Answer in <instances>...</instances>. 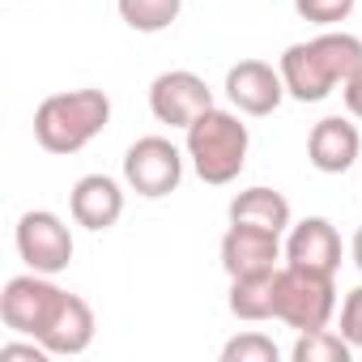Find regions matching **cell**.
Here are the masks:
<instances>
[{
  "instance_id": "6da1fadb",
  "label": "cell",
  "mask_w": 362,
  "mask_h": 362,
  "mask_svg": "<svg viewBox=\"0 0 362 362\" xmlns=\"http://www.w3.org/2000/svg\"><path fill=\"white\" fill-rule=\"evenodd\" d=\"M0 320L18 337H35L43 341L52 354L73 358L86 354L94 341V311L81 294L60 290L47 273H22L5 281L0 294Z\"/></svg>"
},
{
  "instance_id": "7a4b0ae2",
  "label": "cell",
  "mask_w": 362,
  "mask_h": 362,
  "mask_svg": "<svg viewBox=\"0 0 362 362\" xmlns=\"http://www.w3.org/2000/svg\"><path fill=\"white\" fill-rule=\"evenodd\" d=\"M277 69L294 103H324L362 69V39L345 30H324L307 43H290Z\"/></svg>"
},
{
  "instance_id": "3957f363",
  "label": "cell",
  "mask_w": 362,
  "mask_h": 362,
  "mask_svg": "<svg viewBox=\"0 0 362 362\" xmlns=\"http://www.w3.org/2000/svg\"><path fill=\"white\" fill-rule=\"evenodd\" d=\"M247 145H252L247 124L222 107H209L205 115H197L184 128V153H188L192 170L201 175V184H209V188H226L243 175Z\"/></svg>"
},
{
  "instance_id": "277c9868",
  "label": "cell",
  "mask_w": 362,
  "mask_h": 362,
  "mask_svg": "<svg viewBox=\"0 0 362 362\" xmlns=\"http://www.w3.org/2000/svg\"><path fill=\"white\" fill-rule=\"evenodd\" d=\"M111 124V98L103 90H64L39 103L35 111V141L47 153H81L103 128Z\"/></svg>"
},
{
  "instance_id": "5b68a950",
  "label": "cell",
  "mask_w": 362,
  "mask_h": 362,
  "mask_svg": "<svg viewBox=\"0 0 362 362\" xmlns=\"http://www.w3.org/2000/svg\"><path fill=\"white\" fill-rule=\"evenodd\" d=\"M332 315H337L332 273H320V269L286 260L277 269V315L273 320L290 324L294 332H311V328H328Z\"/></svg>"
},
{
  "instance_id": "8992f818",
  "label": "cell",
  "mask_w": 362,
  "mask_h": 362,
  "mask_svg": "<svg viewBox=\"0 0 362 362\" xmlns=\"http://www.w3.org/2000/svg\"><path fill=\"white\" fill-rule=\"evenodd\" d=\"M184 158L188 153H179V145L166 136H136L124 153V184L145 201L170 197L184 184Z\"/></svg>"
},
{
  "instance_id": "52a82bcc",
  "label": "cell",
  "mask_w": 362,
  "mask_h": 362,
  "mask_svg": "<svg viewBox=\"0 0 362 362\" xmlns=\"http://www.w3.org/2000/svg\"><path fill=\"white\" fill-rule=\"evenodd\" d=\"M13 243H18V256L26 260V269L47 273V277L64 273L69 260H73V230L52 209L22 214L18 218V230H13Z\"/></svg>"
},
{
  "instance_id": "ba28073f",
  "label": "cell",
  "mask_w": 362,
  "mask_h": 362,
  "mask_svg": "<svg viewBox=\"0 0 362 362\" xmlns=\"http://www.w3.org/2000/svg\"><path fill=\"white\" fill-rule=\"evenodd\" d=\"M214 107V90L205 86V77H197L192 69H170L158 73L149 86V111L158 124L170 128H188L197 115H205Z\"/></svg>"
},
{
  "instance_id": "9c48e42d",
  "label": "cell",
  "mask_w": 362,
  "mask_h": 362,
  "mask_svg": "<svg viewBox=\"0 0 362 362\" xmlns=\"http://www.w3.org/2000/svg\"><path fill=\"white\" fill-rule=\"evenodd\" d=\"M222 90H226V98H230V107L239 115H256V119L273 115L281 107V98H290L286 81H281V69H273L264 60H239V64H230Z\"/></svg>"
},
{
  "instance_id": "30bf717a",
  "label": "cell",
  "mask_w": 362,
  "mask_h": 362,
  "mask_svg": "<svg viewBox=\"0 0 362 362\" xmlns=\"http://www.w3.org/2000/svg\"><path fill=\"white\" fill-rule=\"evenodd\" d=\"M281 256H286V247H281V235H273V230L230 222L226 235H222V269H226V277L277 273Z\"/></svg>"
},
{
  "instance_id": "8fae6325",
  "label": "cell",
  "mask_w": 362,
  "mask_h": 362,
  "mask_svg": "<svg viewBox=\"0 0 362 362\" xmlns=\"http://www.w3.org/2000/svg\"><path fill=\"white\" fill-rule=\"evenodd\" d=\"M362 153V132L345 115H324L307 136V158L320 175H345Z\"/></svg>"
},
{
  "instance_id": "7c38bea8",
  "label": "cell",
  "mask_w": 362,
  "mask_h": 362,
  "mask_svg": "<svg viewBox=\"0 0 362 362\" xmlns=\"http://www.w3.org/2000/svg\"><path fill=\"white\" fill-rule=\"evenodd\" d=\"M69 214L86 230H111L124 218V188L111 175H81L69 192Z\"/></svg>"
},
{
  "instance_id": "4fadbf2b",
  "label": "cell",
  "mask_w": 362,
  "mask_h": 362,
  "mask_svg": "<svg viewBox=\"0 0 362 362\" xmlns=\"http://www.w3.org/2000/svg\"><path fill=\"white\" fill-rule=\"evenodd\" d=\"M341 235L328 218H303L290 226L286 235V260L290 264H307V269H320V273H332L341 269Z\"/></svg>"
},
{
  "instance_id": "5bb4252c",
  "label": "cell",
  "mask_w": 362,
  "mask_h": 362,
  "mask_svg": "<svg viewBox=\"0 0 362 362\" xmlns=\"http://www.w3.org/2000/svg\"><path fill=\"white\" fill-rule=\"evenodd\" d=\"M230 222H243V226H260V230H273V235H286L294 222H290V201L277 192V188H247L230 201Z\"/></svg>"
},
{
  "instance_id": "9a60e30c",
  "label": "cell",
  "mask_w": 362,
  "mask_h": 362,
  "mask_svg": "<svg viewBox=\"0 0 362 362\" xmlns=\"http://www.w3.org/2000/svg\"><path fill=\"white\" fill-rule=\"evenodd\" d=\"M230 315L260 324L277 315V273H256V277H230Z\"/></svg>"
},
{
  "instance_id": "2e32d148",
  "label": "cell",
  "mask_w": 362,
  "mask_h": 362,
  "mask_svg": "<svg viewBox=\"0 0 362 362\" xmlns=\"http://www.w3.org/2000/svg\"><path fill=\"white\" fill-rule=\"evenodd\" d=\"M115 9H119V18H124L128 30H136V35H162L166 26L179 22L184 0H115Z\"/></svg>"
},
{
  "instance_id": "e0dca14e",
  "label": "cell",
  "mask_w": 362,
  "mask_h": 362,
  "mask_svg": "<svg viewBox=\"0 0 362 362\" xmlns=\"http://www.w3.org/2000/svg\"><path fill=\"white\" fill-rule=\"evenodd\" d=\"M349 354H354V345H349L341 332H332V328L298 332V341H294V349H290L294 362H349Z\"/></svg>"
},
{
  "instance_id": "ac0fdd59",
  "label": "cell",
  "mask_w": 362,
  "mask_h": 362,
  "mask_svg": "<svg viewBox=\"0 0 362 362\" xmlns=\"http://www.w3.org/2000/svg\"><path fill=\"white\" fill-rule=\"evenodd\" d=\"M281 349L264 332H239L222 345V362H277Z\"/></svg>"
},
{
  "instance_id": "d6986e66",
  "label": "cell",
  "mask_w": 362,
  "mask_h": 362,
  "mask_svg": "<svg viewBox=\"0 0 362 362\" xmlns=\"http://www.w3.org/2000/svg\"><path fill=\"white\" fill-rule=\"evenodd\" d=\"M354 5L358 0H294V13L303 22L320 26V30H332V26H341L354 13Z\"/></svg>"
},
{
  "instance_id": "ffe728a7",
  "label": "cell",
  "mask_w": 362,
  "mask_h": 362,
  "mask_svg": "<svg viewBox=\"0 0 362 362\" xmlns=\"http://www.w3.org/2000/svg\"><path fill=\"white\" fill-rule=\"evenodd\" d=\"M341 337L354 349H362V286H354L341 303Z\"/></svg>"
},
{
  "instance_id": "44dd1931",
  "label": "cell",
  "mask_w": 362,
  "mask_h": 362,
  "mask_svg": "<svg viewBox=\"0 0 362 362\" xmlns=\"http://www.w3.org/2000/svg\"><path fill=\"white\" fill-rule=\"evenodd\" d=\"M18 358L47 362V358H52V349H47L43 341H35V337H26V341H5V345H0V362H18Z\"/></svg>"
},
{
  "instance_id": "7402d4cb",
  "label": "cell",
  "mask_w": 362,
  "mask_h": 362,
  "mask_svg": "<svg viewBox=\"0 0 362 362\" xmlns=\"http://www.w3.org/2000/svg\"><path fill=\"white\" fill-rule=\"evenodd\" d=\"M341 98H345V111H349L354 119H362V69L341 86Z\"/></svg>"
},
{
  "instance_id": "603a6c76",
  "label": "cell",
  "mask_w": 362,
  "mask_h": 362,
  "mask_svg": "<svg viewBox=\"0 0 362 362\" xmlns=\"http://www.w3.org/2000/svg\"><path fill=\"white\" fill-rule=\"evenodd\" d=\"M349 256H354V264L362 269V226H358V235H354V243H349Z\"/></svg>"
}]
</instances>
